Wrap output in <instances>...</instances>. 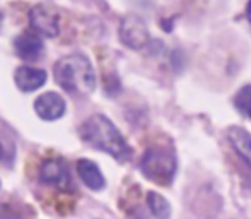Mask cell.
<instances>
[{
    "label": "cell",
    "mask_w": 251,
    "mask_h": 219,
    "mask_svg": "<svg viewBox=\"0 0 251 219\" xmlns=\"http://www.w3.org/2000/svg\"><path fill=\"white\" fill-rule=\"evenodd\" d=\"M47 79L48 74L43 69H36V67L21 65L14 72V82L24 93H33V91L43 87Z\"/></svg>",
    "instance_id": "cell-7"
},
{
    "label": "cell",
    "mask_w": 251,
    "mask_h": 219,
    "mask_svg": "<svg viewBox=\"0 0 251 219\" xmlns=\"http://www.w3.org/2000/svg\"><path fill=\"white\" fill-rule=\"evenodd\" d=\"M34 110L40 118L51 122V120H58L65 115L67 105L58 93H45L34 101Z\"/></svg>",
    "instance_id": "cell-6"
},
{
    "label": "cell",
    "mask_w": 251,
    "mask_h": 219,
    "mask_svg": "<svg viewBox=\"0 0 251 219\" xmlns=\"http://www.w3.org/2000/svg\"><path fill=\"white\" fill-rule=\"evenodd\" d=\"M142 173L159 185H169L176 171V154L168 147H151L140 163Z\"/></svg>",
    "instance_id": "cell-3"
},
{
    "label": "cell",
    "mask_w": 251,
    "mask_h": 219,
    "mask_svg": "<svg viewBox=\"0 0 251 219\" xmlns=\"http://www.w3.org/2000/svg\"><path fill=\"white\" fill-rule=\"evenodd\" d=\"M53 77L65 93L75 96H87L96 87L93 63L86 55L80 54L60 58L53 67Z\"/></svg>",
    "instance_id": "cell-1"
},
{
    "label": "cell",
    "mask_w": 251,
    "mask_h": 219,
    "mask_svg": "<svg viewBox=\"0 0 251 219\" xmlns=\"http://www.w3.org/2000/svg\"><path fill=\"white\" fill-rule=\"evenodd\" d=\"M149 27L142 17L135 14H128L120 24V40L125 47L132 50H140L149 43Z\"/></svg>",
    "instance_id": "cell-4"
},
{
    "label": "cell",
    "mask_w": 251,
    "mask_h": 219,
    "mask_svg": "<svg viewBox=\"0 0 251 219\" xmlns=\"http://www.w3.org/2000/svg\"><path fill=\"white\" fill-rule=\"evenodd\" d=\"M29 23L34 33L45 38H55L60 33V17L58 14L48 5H36L29 12Z\"/></svg>",
    "instance_id": "cell-5"
},
{
    "label": "cell",
    "mask_w": 251,
    "mask_h": 219,
    "mask_svg": "<svg viewBox=\"0 0 251 219\" xmlns=\"http://www.w3.org/2000/svg\"><path fill=\"white\" fill-rule=\"evenodd\" d=\"M246 17H248V21L251 23V0L248 2V5H246Z\"/></svg>",
    "instance_id": "cell-15"
},
{
    "label": "cell",
    "mask_w": 251,
    "mask_h": 219,
    "mask_svg": "<svg viewBox=\"0 0 251 219\" xmlns=\"http://www.w3.org/2000/svg\"><path fill=\"white\" fill-rule=\"evenodd\" d=\"M2 154H3V149H2V144H0V158H2Z\"/></svg>",
    "instance_id": "cell-16"
},
{
    "label": "cell",
    "mask_w": 251,
    "mask_h": 219,
    "mask_svg": "<svg viewBox=\"0 0 251 219\" xmlns=\"http://www.w3.org/2000/svg\"><path fill=\"white\" fill-rule=\"evenodd\" d=\"M0 219H24V218L21 216L16 209H12L10 206L0 204Z\"/></svg>",
    "instance_id": "cell-14"
},
{
    "label": "cell",
    "mask_w": 251,
    "mask_h": 219,
    "mask_svg": "<svg viewBox=\"0 0 251 219\" xmlns=\"http://www.w3.org/2000/svg\"><path fill=\"white\" fill-rule=\"evenodd\" d=\"M147 206H149L151 213L157 219H168L171 216V206H169L168 200L162 195H159L157 192L147 193Z\"/></svg>",
    "instance_id": "cell-12"
},
{
    "label": "cell",
    "mask_w": 251,
    "mask_h": 219,
    "mask_svg": "<svg viewBox=\"0 0 251 219\" xmlns=\"http://www.w3.org/2000/svg\"><path fill=\"white\" fill-rule=\"evenodd\" d=\"M229 142L239 158L251 168V136L241 127H229L227 130Z\"/></svg>",
    "instance_id": "cell-11"
},
{
    "label": "cell",
    "mask_w": 251,
    "mask_h": 219,
    "mask_svg": "<svg viewBox=\"0 0 251 219\" xmlns=\"http://www.w3.org/2000/svg\"><path fill=\"white\" fill-rule=\"evenodd\" d=\"M41 180L48 185L60 190H67L70 187V175L69 168L62 160H48L41 166Z\"/></svg>",
    "instance_id": "cell-8"
},
{
    "label": "cell",
    "mask_w": 251,
    "mask_h": 219,
    "mask_svg": "<svg viewBox=\"0 0 251 219\" xmlns=\"http://www.w3.org/2000/svg\"><path fill=\"white\" fill-rule=\"evenodd\" d=\"M16 54L24 60H38L45 52V45L38 33H23L16 38Z\"/></svg>",
    "instance_id": "cell-9"
},
{
    "label": "cell",
    "mask_w": 251,
    "mask_h": 219,
    "mask_svg": "<svg viewBox=\"0 0 251 219\" xmlns=\"http://www.w3.org/2000/svg\"><path fill=\"white\" fill-rule=\"evenodd\" d=\"M77 173L79 178L82 180V183L86 187H89L91 190H102L106 185L104 176H102L101 169L98 168V164L91 160H79L77 161Z\"/></svg>",
    "instance_id": "cell-10"
},
{
    "label": "cell",
    "mask_w": 251,
    "mask_h": 219,
    "mask_svg": "<svg viewBox=\"0 0 251 219\" xmlns=\"http://www.w3.org/2000/svg\"><path fill=\"white\" fill-rule=\"evenodd\" d=\"M79 136L87 146L111 154L115 160H126L130 156V147L125 142L115 123L104 115H93L80 125Z\"/></svg>",
    "instance_id": "cell-2"
},
{
    "label": "cell",
    "mask_w": 251,
    "mask_h": 219,
    "mask_svg": "<svg viewBox=\"0 0 251 219\" xmlns=\"http://www.w3.org/2000/svg\"><path fill=\"white\" fill-rule=\"evenodd\" d=\"M236 103H238V107L241 108L246 115L251 116V86L245 87V89L238 94V98H236Z\"/></svg>",
    "instance_id": "cell-13"
}]
</instances>
